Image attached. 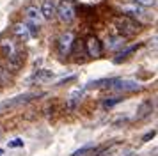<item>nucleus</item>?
I'll list each match as a JSON object with an SVG mask.
<instances>
[{"mask_svg":"<svg viewBox=\"0 0 158 156\" xmlns=\"http://www.w3.org/2000/svg\"><path fill=\"white\" fill-rule=\"evenodd\" d=\"M114 27H115V30H117L119 35L130 37V35H135L140 30V23L135 20H131V18H128V16H124V14H121V16H117L114 20Z\"/></svg>","mask_w":158,"mask_h":156,"instance_id":"obj_1","label":"nucleus"},{"mask_svg":"<svg viewBox=\"0 0 158 156\" xmlns=\"http://www.w3.org/2000/svg\"><path fill=\"white\" fill-rule=\"evenodd\" d=\"M23 16H25V23L29 25L30 28V34H32V37L34 35L39 34V27L43 25V14H41V11H39V7L37 6H27L25 9H23Z\"/></svg>","mask_w":158,"mask_h":156,"instance_id":"obj_2","label":"nucleus"},{"mask_svg":"<svg viewBox=\"0 0 158 156\" xmlns=\"http://www.w3.org/2000/svg\"><path fill=\"white\" fill-rule=\"evenodd\" d=\"M55 18L60 20V23L69 25L75 21L77 18V7L71 0H60L57 6H55Z\"/></svg>","mask_w":158,"mask_h":156,"instance_id":"obj_3","label":"nucleus"},{"mask_svg":"<svg viewBox=\"0 0 158 156\" xmlns=\"http://www.w3.org/2000/svg\"><path fill=\"white\" fill-rule=\"evenodd\" d=\"M43 96V92H25V94H18L15 98H9L6 101L0 103V110H7V108H16V106H22V105H27L30 103L32 99Z\"/></svg>","mask_w":158,"mask_h":156,"instance_id":"obj_4","label":"nucleus"},{"mask_svg":"<svg viewBox=\"0 0 158 156\" xmlns=\"http://www.w3.org/2000/svg\"><path fill=\"white\" fill-rule=\"evenodd\" d=\"M108 89H114V91L119 92H135L140 91L142 85L135 80H128V78H112V84H110Z\"/></svg>","mask_w":158,"mask_h":156,"instance_id":"obj_5","label":"nucleus"},{"mask_svg":"<svg viewBox=\"0 0 158 156\" xmlns=\"http://www.w3.org/2000/svg\"><path fill=\"white\" fill-rule=\"evenodd\" d=\"M73 46H75V35L71 32H64V34L59 35L57 39V50L62 57H68L73 51Z\"/></svg>","mask_w":158,"mask_h":156,"instance_id":"obj_6","label":"nucleus"},{"mask_svg":"<svg viewBox=\"0 0 158 156\" xmlns=\"http://www.w3.org/2000/svg\"><path fill=\"white\" fill-rule=\"evenodd\" d=\"M121 13L124 14V16H128V18H131V20L135 21H144L146 20V9H144L142 6H139V4H124V6H121Z\"/></svg>","mask_w":158,"mask_h":156,"instance_id":"obj_7","label":"nucleus"},{"mask_svg":"<svg viewBox=\"0 0 158 156\" xmlns=\"http://www.w3.org/2000/svg\"><path fill=\"white\" fill-rule=\"evenodd\" d=\"M85 50H87V55L100 57L101 51H103V44H101V41L96 35H89L87 41H85Z\"/></svg>","mask_w":158,"mask_h":156,"instance_id":"obj_8","label":"nucleus"},{"mask_svg":"<svg viewBox=\"0 0 158 156\" xmlns=\"http://www.w3.org/2000/svg\"><path fill=\"white\" fill-rule=\"evenodd\" d=\"M13 32H15V35L18 37V39H22L23 43H27L32 39V34H30V28L27 23H23V21H18V23H15L13 25Z\"/></svg>","mask_w":158,"mask_h":156,"instance_id":"obj_9","label":"nucleus"},{"mask_svg":"<svg viewBox=\"0 0 158 156\" xmlns=\"http://www.w3.org/2000/svg\"><path fill=\"white\" fill-rule=\"evenodd\" d=\"M124 44H126V37H123V35H119V34L108 35L107 41H105V46H107V50H110V51H117V50H121Z\"/></svg>","mask_w":158,"mask_h":156,"instance_id":"obj_10","label":"nucleus"},{"mask_svg":"<svg viewBox=\"0 0 158 156\" xmlns=\"http://www.w3.org/2000/svg\"><path fill=\"white\" fill-rule=\"evenodd\" d=\"M39 11H41V14H43L44 21H52L53 18H55V4H53L52 0H43Z\"/></svg>","mask_w":158,"mask_h":156,"instance_id":"obj_11","label":"nucleus"},{"mask_svg":"<svg viewBox=\"0 0 158 156\" xmlns=\"http://www.w3.org/2000/svg\"><path fill=\"white\" fill-rule=\"evenodd\" d=\"M151 112H153V103H151V101H144L142 105L139 106V110H137L135 119L140 121V119H144V117L151 115Z\"/></svg>","mask_w":158,"mask_h":156,"instance_id":"obj_12","label":"nucleus"},{"mask_svg":"<svg viewBox=\"0 0 158 156\" xmlns=\"http://www.w3.org/2000/svg\"><path fill=\"white\" fill-rule=\"evenodd\" d=\"M36 82L37 84H44V82H48V80H52L53 78V73L52 71H48V69H39L36 73Z\"/></svg>","mask_w":158,"mask_h":156,"instance_id":"obj_13","label":"nucleus"},{"mask_svg":"<svg viewBox=\"0 0 158 156\" xmlns=\"http://www.w3.org/2000/svg\"><path fill=\"white\" fill-rule=\"evenodd\" d=\"M82 92L80 89H77V91H73L71 94H69V99H68V108H75L77 106V103L80 101V98H82Z\"/></svg>","mask_w":158,"mask_h":156,"instance_id":"obj_14","label":"nucleus"},{"mask_svg":"<svg viewBox=\"0 0 158 156\" xmlns=\"http://www.w3.org/2000/svg\"><path fill=\"white\" fill-rule=\"evenodd\" d=\"M93 151H94V144H85V146H82L80 149H77L71 156H87V154H91Z\"/></svg>","mask_w":158,"mask_h":156,"instance_id":"obj_15","label":"nucleus"},{"mask_svg":"<svg viewBox=\"0 0 158 156\" xmlns=\"http://www.w3.org/2000/svg\"><path fill=\"white\" fill-rule=\"evenodd\" d=\"M123 99L124 98H119V96H117V98H112V99H105V101H103V106H105V108H112L114 105L121 103Z\"/></svg>","mask_w":158,"mask_h":156,"instance_id":"obj_16","label":"nucleus"},{"mask_svg":"<svg viewBox=\"0 0 158 156\" xmlns=\"http://www.w3.org/2000/svg\"><path fill=\"white\" fill-rule=\"evenodd\" d=\"M6 82H7V71L0 64V85H6Z\"/></svg>","mask_w":158,"mask_h":156,"instance_id":"obj_17","label":"nucleus"},{"mask_svg":"<svg viewBox=\"0 0 158 156\" xmlns=\"http://www.w3.org/2000/svg\"><path fill=\"white\" fill-rule=\"evenodd\" d=\"M135 4H139L142 7H153L156 4V0H135Z\"/></svg>","mask_w":158,"mask_h":156,"instance_id":"obj_18","label":"nucleus"},{"mask_svg":"<svg viewBox=\"0 0 158 156\" xmlns=\"http://www.w3.org/2000/svg\"><path fill=\"white\" fill-rule=\"evenodd\" d=\"M7 146H9V147H22V146H23V140H22V138H15V140L9 142Z\"/></svg>","mask_w":158,"mask_h":156,"instance_id":"obj_19","label":"nucleus"},{"mask_svg":"<svg viewBox=\"0 0 158 156\" xmlns=\"http://www.w3.org/2000/svg\"><path fill=\"white\" fill-rule=\"evenodd\" d=\"M155 133H156L155 129H153V131H149V133H146V135H144V138H142V142H148L149 138H153V137H155Z\"/></svg>","mask_w":158,"mask_h":156,"instance_id":"obj_20","label":"nucleus"},{"mask_svg":"<svg viewBox=\"0 0 158 156\" xmlns=\"http://www.w3.org/2000/svg\"><path fill=\"white\" fill-rule=\"evenodd\" d=\"M2 154H4V151H2V149H0V156H2Z\"/></svg>","mask_w":158,"mask_h":156,"instance_id":"obj_21","label":"nucleus"}]
</instances>
